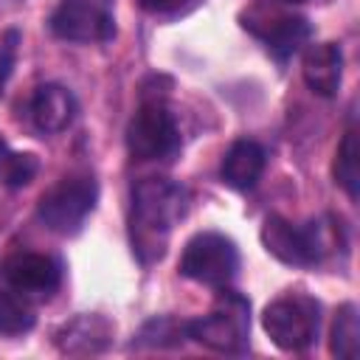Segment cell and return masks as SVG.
<instances>
[{"label":"cell","mask_w":360,"mask_h":360,"mask_svg":"<svg viewBox=\"0 0 360 360\" xmlns=\"http://www.w3.org/2000/svg\"><path fill=\"white\" fill-rule=\"evenodd\" d=\"M188 214V188L169 177H146L132 188V239L135 250L163 253L166 233Z\"/></svg>","instance_id":"obj_1"},{"label":"cell","mask_w":360,"mask_h":360,"mask_svg":"<svg viewBox=\"0 0 360 360\" xmlns=\"http://www.w3.org/2000/svg\"><path fill=\"white\" fill-rule=\"evenodd\" d=\"M127 149L138 160H169L180 152V127L160 96H146L127 124Z\"/></svg>","instance_id":"obj_2"},{"label":"cell","mask_w":360,"mask_h":360,"mask_svg":"<svg viewBox=\"0 0 360 360\" xmlns=\"http://www.w3.org/2000/svg\"><path fill=\"white\" fill-rule=\"evenodd\" d=\"M98 200V186L90 174H70L62 177L56 186H51L39 202H37V217L39 222L62 236H73L82 231L84 219L93 214Z\"/></svg>","instance_id":"obj_3"},{"label":"cell","mask_w":360,"mask_h":360,"mask_svg":"<svg viewBox=\"0 0 360 360\" xmlns=\"http://www.w3.org/2000/svg\"><path fill=\"white\" fill-rule=\"evenodd\" d=\"M262 242L270 256L284 264L309 267L318 264L332 250V228L321 219L307 225H292L284 217H267L262 225Z\"/></svg>","instance_id":"obj_4"},{"label":"cell","mask_w":360,"mask_h":360,"mask_svg":"<svg viewBox=\"0 0 360 360\" xmlns=\"http://www.w3.org/2000/svg\"><path fill=\"white\" fill-rule=\"evenodd\" d=\"M248 301L231 290H222L214 309L197 321H188V338L197 343L214 349V352H228L236 354L248 346Z\"/></svg>","instance_id":"obj_5"},{"label":"cell","mask_w":360,"mask_h":360,"mask_svg":"<svg viewBox=\"0 0 360 360\" xmlns=\"http://www.w3.org/2000/svg\"><path fill=\"white\" fill-rule=\"evenodd\" d=\"M239 270V250L225 233L202 231L191 236L180 256V273L208 287H225Z\"/></svg>","instance_id":"obj_6"},{"label":"cell","mask_w":360,"mask_h":360,"mask_svg":"<svg viewBox=\"0 0 360 360\" xmlns=\"http://www.w3.org/2000/svg\"><path fill=\"white\" fill-rule=\"evenodd\" d=\"M262 326L284 352H304L318 335V304L304 295H284L264 307Z\"/></svg>","instance_id":"obj_7"},{"label":"cell","mask_w":360,"mask_h":360,"mask_svg":"<svg viewBox=\"0 0 360 360\" xmlns=\"http://www.w3.org/2000/svg\"><path fill=\"white\" fill-rule=\"evenodd\" d=\"M48 25L68 42H107L115 37L112 0H62Z\"/></svg>","instance_id":"obj_8"},{"label":"cell","mask_w":360,"mask_h":360,"mask_svg":"<svg viewBox=\"0 0 360 360\" xmlns=\"http://www.w3.org/2000/svg\"><path fill=\"white\" fill-rule=\"evenodd\" d=\"M3 278L20 290L22 295H51L59 287L62 278V267L56 259L45 256V253H34V250H20L14 256L6 259L3 264Z\"/></svg>","instance_id":"obj_9"},{"label":"cell","mask_w":360,"mask_h":360,"mask_svg":"<svg viewBox=\"0 0 360 360\" xmlns=\"http://www.w3.org/2000/svg\"><path fill=\"white\" fill-rule=\"evenodd\" d=\"M242 25L250 28L276 56H290L292 51H298L309 39V31H312L309 22H307V17H295V14L245 17Z\"/></svg>","instance_id":"obj_10"},{"label":"cell","mask_w":360,"mask_h":360,"mask_svg":"<svg viewBox=\"0 0 360 360\" xmlns=\"http://www.w3.org/2000/svg\"><path fill=\"white\" fill-rule=\"evenodd\" d=\"M301 73L307 87L315 96H335L343 79V51L335 42H315L304 51V62H301Z\"/></svg>","instance_id":"obj_11"},{"label":"cell","mask_w":360,"mask_h":360,"mask_svg":"<svg viewBox=\"0 0 360 360\" xmlns=\"http://www.w3.org/2000/svg\"><path fill=\"white\" fill-rule=\"evenodd\" d=\"M53 338L65 354H98L112 340V323L101 315H79L56 329Z\"/></svg>","instance_id":"obj_12"},{"label":"cell","mask_w":360,"mask_h":360,"mask_svg":"<svg viewBox=\"0 0 360 360\" xmlns=\"http://www.w3.org/2000/svg\"><path fill=\"white\" fill-rule=\"evenodd\" d=\"M31 118L42 132H62L76 118V98L62 84H42L31 98Z\"/></svg>","instance_id":"obj_13"},{"label":"cell","mask_w":360,"mask_h":360,"mask_svg":"<svg viewBox=\"0 0 360 360\" xmlns=\"http://www.w3.org/2000/svg\"><path fill=\"white\" fill-rule=\"evenodd\" d=\"M264 172V149L256 143V141H236L231 143V149L225 152V160H222V180L231 186V188H239V191H248L256 186V180L262 177Z\"/></svg>","instance_id":"obj_14"},{"label":"cell","mask_w":360,"mask_h":360,"mask_svg":"<svg viewBox=\"0 0 360 360\" xmlns=\"http://www.w3.org/2000/svg\"><path fill=\"white\" fill-rule=\"evenodd\" d=\"M37 315L28 304V295L14 290L6 278L0 281V335H22L34 326Z\"/></svg>","instance_id":"obj_15"},{"label":"cell","mask_w":360,"mask_h":360,"mask_svg":"<svg viewBox=\"0 0 360 360\" xmlns=\"http://www.w3.org/2000/svg\"><path fill=\"white\" fill-rule=\"evenodd\" d=\"M329 352L340 360H354L360 354V323H357V307L340 304L332 321L329 332Z\"/></svg>","instance_id":"obj_16"},{"label":"cell","mask_w":360,"mask_h":360,"mask_svg":"<svg viewBox=\"0 0 360 360\" xmlns=\"http://www.w3.org/2000/svg\"><path fill=\"white\" fill-rule=\"evenodd\" d=\"M335 180L343 186V191L354 200L360 191V146H357V132L354 127L346 129L338 155H335Z\"/></svg>","instance_id":"obj_17"},{"label":"cell","mask_w":360,"mask_h":360,"mask_svg":"<svg viewBox=\"0 0 360 360\" xmlns=\"http://www.w3.org/2000/svg\"><path fill=\"white\" fill-rule=\"evenodd\" d=\"M138 338H141V343H149V346H174L183 338H188V323L174 321L169 315H160V318H152L141 329Z\"/></svg>","instance_id":"obj_18"},{"label":"cell","mask_w":360,"mask_h":360,"mask_svg":"<svg viewBox=\"0 0 360 360\" xmlns=\"http://www.w3.org/2000/svg\"><path fill=\"white\" fill-rule=\"evenodd\" d=\"M37 169H39L37 155H31V152H8V158H6V163L0 169V180L8 188H22L37 177Z\"/></svg>","instance_id":"obj_19"},{"label":"cell","mask_w":360,"mask_h":360,"mask_svg":"<svg viewBox=\"0 0 360 360\" xmlns=\"http://www.w3.org/2000/svg\"><path fill=\"white\" fill-rule=\"evenodd\" d=\"M202 0H138V6L149 14H163V17H177L191 8H197Z\"/></svg>","instance_id":"obj_20"},{"label":"cell","mask_w":360,"mask_h":360,"mask_svg":"<svg viewBox=\"0 0 360 360\" xmlns=\"http://www.w3.org/2000/svg\"><path fill=\"white\" fill-rule=\"evenodd\" d=\"M8 73H11V53L8 51H0V90H3L6 79H8Z\"/></svg>","instance_id":"obj_21"},{"label":"cell","mask_w":360,"mask_h":360,"mask_svg":"<svg viewBox=\"0 0 360 360\" xmlns=\"http://www.w3.org/2000/svg\"><path fill=\"white\" fill-rule=\"evenodd\" d=\"M6 158H8V146H6V141H3V135H0V169H3Z\"/></svg>","instance_id":"obj_22"},{"label":"cell","mask_w":360,"mask_h":360,"mask_svg":"<svg viewBox=\"0 0 360 360\" xmlns=\"http://www.w3.org/2000/svg\"><path fill=\"white\" fill-rule=\"evenodd\" d=\"M278 3H304V0H278Z\"/></svg>","instance_id":"obj_23"}]
</instances>
